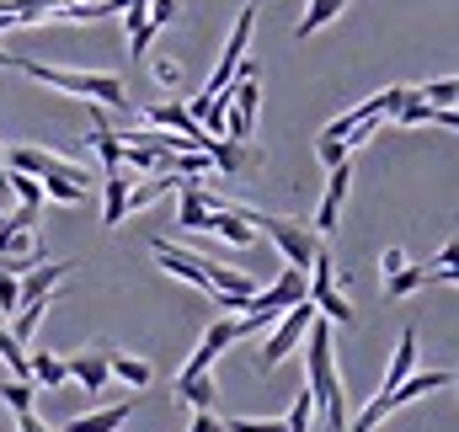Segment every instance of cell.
I'll use <instances>...</instances> for the list:
<instances>
[{"label": "cell", "mask_w": 459, "mask_h": 432, "mask_svg": "<svg viewBox=\"0 0 459 432\" xmlns=\"http://www.w3.org/2000/svg\"><path fill=\"white\" fill-rule=\"evenodd\" d=\"M305 384H310V395H316V411L326 417V432H342L347 422V395H342V374H337V358H332V325L310 321L305 331Z\"/></svg>", "instance_id": "obj_1"}, {"label": "cell", "mask_w": 459, "mask_h": 432, "mask_svg": "<svg viewBox=\"0 0 459 432\" xmlns=\"http://www.w3.org/2000/svg\"><path fill=\"white\" fill-rule=\"evenodd\" d=\"M16 70L22 75H32V81H43V86H54V91H65V97H81V102H97V108H117L128 112V91H123V81H117L113 70H59V65H43V59H22L16 54Z\"/></svg>", "instance_id": "obj_2"}, {"label": "cell", "mask_w": 459, "mask_h": 432, "mask_svg": "<svg viewBox=\"0 0 459 432\" xmlns=\"http://www.w3.org/2000/svg\"><path fill=\"white\" fill-rule=\"evenodd\" d=\"M230 209L246 219L251 229H267V235H273V246L283 251V262H289V267L310 272V262H316V251H321L316 229H305V224H294V219H278V214H256V209H240V203H230Z\"/></svg>", "instance_id": "obj_3"}, {"label": "cell", "mask_w": 459, "mask_h": 432, "mask_svg": "<svg viewBox=\"0 0 459 432\" xmlns=\"http://www.w3.org/2000/svg\"><path fill=\"white\" fill-rule=\"evenodd\" d=\"M449 384H455V368H428V374H406V379H401V384H395V390H390L385 401H368V406H363V411L352 417V432H374L379 422H385V417H390V411H401L406 401H417V395H433V390H449Z\"/></svg>", "instance_id": "obj_4"}, {"label": "cell", "mask_w": 459, "mask_h": 432, "mask_svg": "<svg viewBox=\"0 0 459 432\" xmlns=\"http://www.w3.org/2000/svg\"><path fill=\"white\" fill-rule=\"evenodd\" d=\"M0 166H5V171H22V177H32V182H70V187H91L86 166L59 160L54 150H38V144H16V150H5V155H0Z\"/></svg>", "instance_id": "obj_5"}, {"label": "cell", "mask_w": 459, "mask_h": 432, "mask_svg": "<svg viewBox=\"0 0 459 432\" xmlns=\"http://www.w3.org/2000/svg\"><path fill=\"white\" fill-rule=\"evenodd\" d=\"M310 321H316V305L310 299H299V305H289L278 321H273V336L262 341V358H256V368L267 374V368H278L289 352H299V341H305V331H310Z\"/></svg>", "instance_id": "obj_6"}, {"label": "cell", "mask_w": 459, "mask_h": 432, "mask_svg": "<svg viewBox=\"0 0 459 432\" xmlns=\"http://www.w3.org/2000/svg\"><path fill=\"white\" fill-rule=\"evenodd\" d=\"M251 27H256V0L235 11V27H230V38H225V54H220V65H214V75H209V86H204V97H220V91H225L230 81H235V65L246 59V43H251Z\"/></svg>", "instance_id": "obj_7"}, {"label": "cell", "mask_w": 459, "mask_h": 432, "mask_svg": "<svg viewBox=\"0 0 459 432\" xmlns=\"http://www.w3.org/2000/svg\"><path fill=\"white\" fill-rule=\"evenodd\" d=\"M347 187H352V160L332 166V177H326V193H321V209H316V240L337 229V219H342V203H347Z\"/></svg>", "instance_id": "obj_8"}, {"label": "cell", "mask_w": 459, "mask_h": 432, "mask_svg": "<svg viewBox=\"0 0 459 432\" xmlns=\"http://www.w3.org/2000/svg\"><path fill=\"white\" fill-rule=\"evenodd\" d=\"M150 256L171 272V278H182V283H193V289H204L209 294V272H204V256H193V251H177L171 240H150Z\"/></svg>", "instance_id": "obj_9"}, {"label": "cell", "mask_w": 459, "mask_h": 432, "mask_svg": "<svg viewBox=\"0 0 459 432\" xmlns=\"http://www.w3.org/2000/svg\"><path fill=\"white\" fill-rule=\"evenodd\" d=\"M65 374H70L75 384H86V395H102V384H108V347H81V352H70V358H65Z\"/></svg>", "instance_id": "obj_10"}, {"label": "cell", "mask_w": 459, "mask_h": 432, "mask_svg": "<svg viewBox=\"0 0 459 432\" xmlns=\"http://www.w3.org/2000/svg\"><path fill=\"white\" fill-rule=\"evenodd\" d=\"M70 278V262H38L32 272H22L16 278V294H22V305H32V299H54V289Z\"/></svg>", "instance_id": "obj_11"}, {"label": "cell", "mask_w": 459, "mask_h": 432, "mask_svg": "<svg viewBox=\"0 0 459 432\" xmlns=\"http://www.w3.org/2000/svg\"><path fill=\"white\" fill-rule=\"evenodd\" d=\"M428 283H455V267H401L395 278H385V299H406Z\"/></svg>", "instance_id": "obj_12"}, {"label": "cell", "mask_w": 459, "mask_h": 432, "mask_svg": "<svg viewBox=\"0 0 459 432\" xmlns=\"http://www.w3.org/2000/svg\"><path fill=\"white\" fill-rule=\"evenodd\" d=\"M406 374H417V331H401V341H395V358H390V368H385V384L374 390V401H385Z\"/></svg>", "instance_id": "obj_13"}, {"label": "cell", "mask_w": 459, "mask_h": 432, "mask_svg": "<svg viewBox=\"0 0 459 432\" xmlns=\"http://www.w3.org/2000/svg\"><path fill=\"white\" fill-rule=\"evenodd\" d=\"M27 379H32V390H59V384H70V374H65V358L59 352H27Z\"/></svg>", "instance_id": "obj_14"}, {"label": "cell", "mask_w": 459, "mask_h": 432, "mask_svg": "<svg viewBox=\"0 0 459 432\" xmlns=\"http://www.w3.org/2000/svg\"><path fill=\"white\" fill-rule=\"evenodd\" d=\"M209 229H214V235H220L225 246H240V251H246V246H256V229H251L246 219L235 214L230 203H220V209H209Z\"/></svg>", "instance_id": "obj_15"}, {"label": "cell", "mask_w": 459, "mask_h": 432, "mask_svg": "<svg viewBox=\"0 0 459 432\" xmlns=\"http://www.w3.org/2000/svg\"><path fill=\"white\" fill-rule=\"evenodd\" d=\"M108 379H123L128 390H144V384L155 379V368H150L144 358H128V352H113V347H108Z\"/></svg>", "instance_id": "obj_16"}, {"label": "cell", "mask_w": 459, "mask_h": 432, "mask_svg": "<svg viewBox=\"0 0 459 432\" xmlns=\"http://www.w3.org/2000/svg\"><path fill=\"white\" fill-rule=\"evenodd\" d=\"M123 203H128V177H123V171L102 177V224H108V229H117V224L128 219Z\"/></svg>", "instance_id": "obj_17"}, {"label": "cell", "mask_w": 459, "mask_h": 432, "mask_svg": "<svg viewBox=\"0 0 459 432\" xmlns=\"http://www.w3.org/2000/svg\"><path fill=\"white\" fill-rule=\"evenodd\" d=\"M342 11H347V0H310V5H305V16L294 22V38H316V32H321L326 22H337Z\"/></svg>", "instance_id": "obj_18"}, {"label": "cell", "mask_w": 459, "mask_h": 432, "mask_svg": "<svg viewBox=\"0 0 459 432\" xmlns=\"http://www.w3.org/2000/svg\"><path fill=\"white\" fill-rule=\"evenodd\" d=\"M11 256H43V251L32 246V229H22L16 219L5 214L0 219V262H11Z\"/></svg>", "instance_id": "obj_19"}, {"label": "cell", "mask_w": 459, "mask_h": 432, "mask_svg": "<svg viewBox=\"0 0 459 432\" xmlns=\"http://www.w3.org/2000/svg\"><path fill=\"white\" fill-rule=\"evenodd\" d=\"M128 411L134 406H102V411H86V417H75L65 432H117L128 422Z\"/></svg>", "instance_id": "obj_20"}, {"label": "cell", "mask_w": 459, "mask_h": 432, "mask_svg": "<svg viewBox=\"0 0 459 432\" xmlns=\"http://www.w3.org/2000/svg\"><path fill=\"white\" fill-rule=\"evenodd\" d=\"M395 123H406V128H417V123H438V128H455L459 117H455V108H428V102H406V108L395 112Z\"/></svg>", "instance_id": "obj_21"}, {"label": "cell", "mask_w": 459, "mask_h": 432, "mask_svg": "<svg viewBox=\"0 0 459 432\" xmlns=\"http://www.w3.org/2000/svg\"><path fill=\"white\" fill-rule=\"evenodd\" d=\"M177 395H182L193 411H214V406H220V384H214V374H198V379L177 384Z\"/></svg>", "instance_id": "obj_22"}, {"label": "cell", "mask_w": 459, "mask_h": 432, "mask_svg": "<svg viewBox=\"0 0 459 432\" xmlns=\"http://www.w3.org/2000/svg\"><path fill=\"white\" fill-rule=\"evenodd\" d=\"M5 187L22 198V209H27V214H43V187H38L32 177H22V171H5Z\"/></svg>", "instance_id": "obj_23"}, {"label": "cell", "mask_w": 459, "mask_h": 432, "mask_svg": "<svg viewBox=\"0 0 459 432\" xmlns=\"http://www.w3.org/2000/svg\"><path fill=\"white\" fill-rule=\"evenodd\" d=\"M417 91V102H428V108H455V97H459V86L444 75V81H428V86H411Z\"/></svg>", "instance_id": "obj_24"}, {"label": "cell", "mask_w": 459, "mask_h": 432, "mask_svg": "<svg viewBox=\"0 0 459 432\" xmlns=\"http://www.w3.org/2000/svg\"><path fill=\"white\" fill-rule=\"evenodd\" d=\"M0 406H11L16 417H22V411H32V384H22V379H5V384H0Z\"/></svg>", "instance_id": "obj_25"}, {"label": "cell", "mask_w": 459, "mask_h": 432, "mask_svg": "<svg viewBox=\"0 0 459 432\" xmlns=\"http://www.w3.org/2000/svg\"><path fill=\"white\" fill-rule=\"evenodd\" d=\"M155 32H160V27H155V22L144 16V22H139V27L128 32V59H144V54H150V43H155Z\"/></svg>", "instance_id": "obj_26"}, {"label": "cell", "mask_w": 459, "mask_h": 432, "mask_svg": "<svg viewBox=\"0 0 459 432\" xmlns=\"http://www.w3.org/2000/svg\"><path fill=\"white\" fill-rule=\"evenodd\" d=\"M43 187V198H54V203H86V187H70V182H38Z\"/></svg>", "instance_id": "obj_27"}, {"label": "cell", "mask_w": 459, "mask_h": 432, "mask_svg": "<svg viewBox=\"0 0 459 432\" xmlns=\"http://www.w3.org/2000/svg\"><path fill=\"white\" fill-rule=\"evenodd\" d=\"M150 75H155L160 86H171V91L182 86V65H177V59H155V65H150Z\"/></svg>", "instance_id": "obj_28"}, {"label": "cell", "mask_w": 459, "mask_h": 432, "mask_svg": "<svg viewBox=\"0 0 459 432\" xmlns=\"http://www.w3.org/2000/svg\"><path fill=\"white\" fill-rule=\"evenodd\" d=\"M177 11H182L177 0H150V5H144V16H150L155 27H166V22H177Z\"/></svg>", "instance_id": "obj_29"}, {"label": "cell", "mask_w": 459, "mask_h": 432, "mask_svg": "<svg viewBox=\"0 0 459 432\" xmlns=\"http://www.w3.org/2000/svg\"><path fill=\"white\" fill-rule=\"evenodd\" d=\"M401 267H411V262H406V251H401V246H390V251H379V272H385V278H395V272H401Z\"/></svg>", "instance_id": "obj_30"}, {"label": "cell", "mask_w": 459, "mask_h": 432, "mask_svg": "<svg viewBox=\"0 0 459 432\" xmlns=\"http://www.w3.org/2000/svg\"><path fill=\"white\" fill-rule=\"evenodd\" d=\"M225 432H289L283 422H251V417H235Z\"/></svg>", "instance_id": "obj_31"}, {"label": "cell", "mask_w": 459, "mask_h": 432, "mask_svg": "<svg viewBox=\"0 0 459 432\" xmlns=\"http://www.w3.org/2000/svg\"><path fill=\"white\" fill-rule=\"evenodd\" d=\"M187 432H225V422H220L214 411H193V428Z\"/></svg>", "instance_id": "obj_32"}, {"label": "cell", "mask_w": 459, "mask_h": 432, "mask_svg": "<svg viewBox=\"0 0 459 432\" xmlns=\"http://www.w3.org/2000/svg\"><path fill=\"white\" fill-rule=\"evenodd\" d=\"M16 432H48V428H43V422H38L32 411H22V417H16Z\"/></svg>", "instance_id": "obj_33"}, {"label": "cell", "mask_w": 459, "mask_h": 432, "mask_svg": "<svg viewBox=\"0 0 459 432\" xmlns=\"http://www.w3.org/2000/svg\"><path fill=\"white\" fill-rule=\"evenodd\" d=\"M0 193H5V166H0Z\"/></svg>", "instance_id": "obj_34"}, {"label": "cell", "mask_w": 459, "mask_h": 432, "mask_svg": "<svg viewBox=\"0 0 459 432\" xmlns=\"http://www.w3.org/2000/svg\"><path fill=\"white\" fill-rule=\"evenodd\" d=\"M0 155H5V150H0Z\"/></svg>", "instance_id": "obj_35"}]
</instances>
